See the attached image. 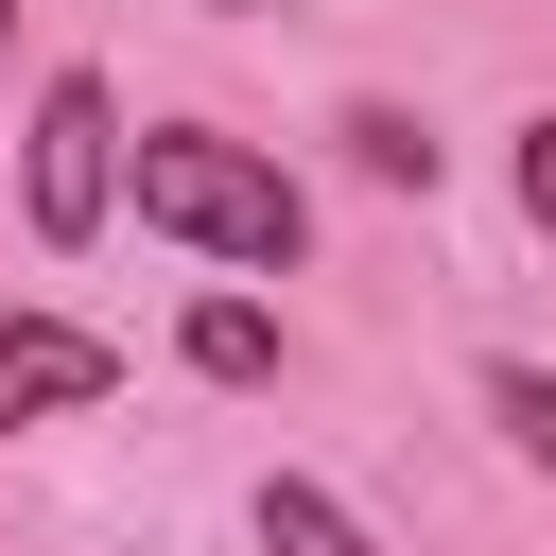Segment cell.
<instances>
[{"instance_id": "obj_3", "label": "cell", "mask_w": 556, "mask_h": 556, "mask_svg": "<svg viewBox=\"0 0 556 556\" xmlns=\"http://www.w3.org/2000/svg\"><path fill=\"white\" fill-rule=\"evenodd\" d=\"M87 400H122V348H104V330H70V313H0V434L87 417Z\"/></svg>"}, {"instance_id": "obj_2", "label": "cell", "mask_w": 556, "mask_h": 556, "mask_svg": "<svg viewBox=\"0 0 556 556\" xmlns=\"http://www.w3.org/2000/svg\"><path fill=\"white\" fill-rule=\"evenodd\" d=\"M122 104H104V70H52L35 87V156H17V208H35V243H87L104 208H122Z\"/></svg>"}, {"instance_id": "obj_5", "label": "cell", "mask_w": 556, "mask_h": 556, "mask_svg": "<svg viewBox=\"0 0 556 556\" xmlns=\"http://www.w3.org/2000/svg\"><path fill=\"white\" fill-rule=\"evenodd\" d=\"M191 365L208 382H278V313L261 295H191Z\"/></svg>"}, {"instance_id": "obj_9", "label": "cell", "mask_w": 556, "mask_h": 556, "mask_svg": "<svg viewBox=\"0 0 556 556\" xmlns=\"http://www.w3.org/2000/svg\"><path fill=\"white\" fill-rule=\"evenodd\" d=\"M0 17H17V0H0Z\"/></svg>"}, {"instance_id": "obj_1", "label": "cell", "mask_w": 556, "mask_h": 556, "mask_svg": "<svg viewBox=\"0 0 556 556\" xmlns=\"http://www.w3.org/2000/svg\"><path fill=\"white\" fill-rule=\"evenodd\" d=\"M122 191H139V226H174V243H208V261H243V278H278V261L313 243V191H295L278 156L208 139V122H139Z\"/></svg>"}, {"instance_id": "obj_8", "label": "cell", "mask_w": 556, "mask_h": 556, "mask_svg": "<svg viewBox=\"0 0 556 556\" xmlns=\"http://www.w3.org/2000/svg\"><path fill=\"white\" fill-rule=\"evenodd\" d=\"M521 208L556 226V122H521Z\"/></svg>"}, {"instance_id": "obj_7", "label": "cell", "mask_w": 556, "mask_h": 556, "mask_svg": "<svg viewBox=\"0 0 556 556\" xmlns=\"http://www.w3.org/2000/svg\"><path fill=\"white\" fill-rule=\"evenodd\" d=\"M330 139H348V156H365V174H382V191H434V139H417V122H400V104H348V122H330Z\"/></svg>"}, {"instance_id": "obj_6", "label": "cell", "mask_w": 556, "mask_h": 556, "mask_svg": "<svg viewBox=\"0 0 556 556\" xmlns=\"http://www.w3.org/2000/svg\"><path fill=\"white\" fill-rule=\"evenodd\" d=\"M486 417H504V452H521V469H556V365H521V348H504V365H486Z\"/></svg>"}, {"instance_id": "obj_4", "label": "cell", "mask_w": 556, "mask_h": 556, "mask_svg": "<svg viewBox=\"0 0 556 556\" xmlns=\"http://www.w3.org/2000/svg\"><path fill=\"white\" fill-rule=\"evenodd\" d=\"M261 556H382V539H365L313 469H278V486H261Z\"/></svg>"}]
</instances>
